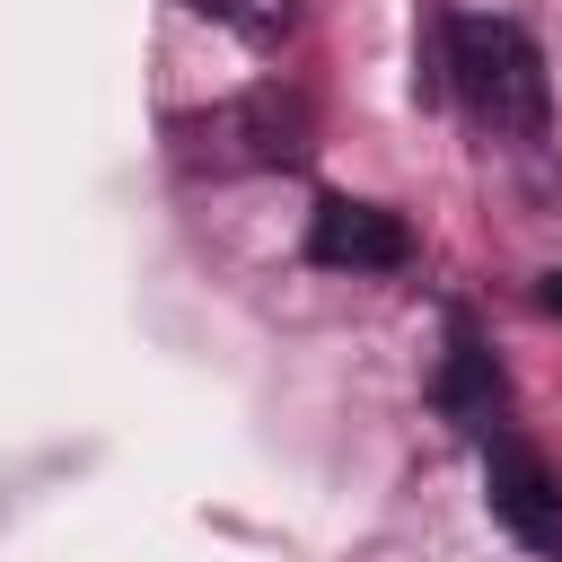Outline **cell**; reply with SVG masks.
Here are the masks:
<instances>
[{"label":"cell","mask_w":562,"mask_h":562,"mask_svg":"<svg viewBox=\"0 0 562 562\" xmlns=\"http://www.w3.org/2000/svg\"><path fill=\"white\" fill-rule=\"evenodd\" d=\"M448 79L465 97V114L483 132H518L536 140L544 114H553V88H544V53L518 18H448Z\"/></svg>","instance_id":"obj_1"},{"label":"cell","mask_w":562,"mask_h":562,"mask_svg":"<svg viewBox=\"0 0 562 562\" xmlns=\"http://www.w3.org/2000/svg\"><path fill=\"white\" fill-rule=\"evenodd\" d=\"M483 501H492V518H501L527 553H562V483H553V465H544L536 448L501 439V448L483 457Z\"/></svg>","instance_id":"obj_2"},{"label":"cell","mask_w":562,"mask_h":562,"mask_svg":"<svg viewBox=\"0 0 562 562\" xmlns=\"http://www.w3.org/2000/svg\"><path fill=\"white\" fill-rule=\"evenodd\" d=\"M307 255L325 263V272H404L413 263V228L395 220V211H378V202H316V220H307Z\"/></svg>","instance_id":"obj_3"},{"label":"cell","mask_w":562,"mask_h":562,"mask_svg":"<svg viewBox=\"0 0 562 562\" xmlns=\"http://www.w3.org/2000/svg\"><path fill=\"white\" fill-rule=\"evenodd\" d=\"M220 132L237 140L228 158H246V167H281V158H299V140H307V105H299V97H281V88H255Z\"/></svg>","instance_id":"obj_4"},{"label":"cell","mask_w":562,"mask_h":562,"mask_svg":"<svg viewBox=\"0 0 562 562\" xmlns=\"http://www.w3.org/2000/svg\"><path fill=\"white\" fill-rule=\"evenodd\" d=\"M430 395H439V413H448V422H465V430H483V422L501 413V369H492V351H483L465 325H457V342H448V360H439V386H430Z\"/></svg>","instance_id":"obj_5"},{"label":"cell","mask_w":562,"mask_h":562,"mask_svg":"<svg viewBox=\"0 0 562 562\" xmlns=\"http://www.w3.org/2000/svg\"><path fill=\"white\" fill-rule=\"evenodd\" d=\"M184 9H202V18H220V26H237L255 53H272L290 26H299V9L290 0H184Z\"/></svg>","instance_id":"obj_6"},{"label":"cell","mask_w":562,"mask_h":562,"mask_svg":"<svg viewBox=\"0 0 562 562\" xmlns=\"http://www.w3.org/2000/svg\"><path fill=\"white\" fill-rule=\"evenodd\" d=\"M536 307H544V316H562V263H553V272L536 281Z\"/></svg>","instance_id":"obj_7"}]
</instances>
